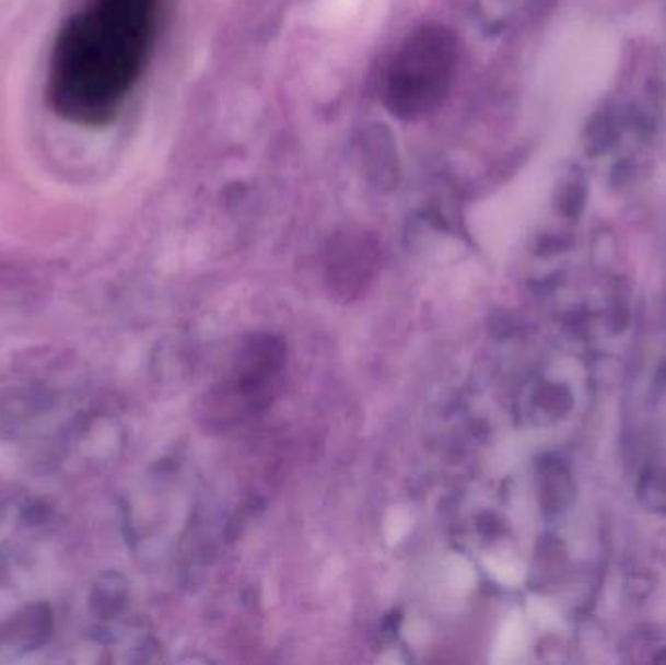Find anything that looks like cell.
I'll return each instance as SVG.
<instances>
[{"mask_svg": "<svg viewBox=\"0 0 666 665\" xmlns=\"http://www.w3.org/2000/svg\"><path fill=\"white\" fill-rule=\"evenodd\" d=\"M586 198H588V191H586L585 180L565 182L560 189H558V209L561 211V215L568 217V219H579V217L585 213Z\"/></svg>", "mask_w": 666, "mask_h": 665, "instance_id": "cell-6", "label": "cell"}, {"mask_svg": "<svg viewBox=\"0 0 666 665\" xmlns=\"http://www.w3.org/2000/svg\"><path fill=\"white\" fill-rule=\"evenodd\" d=\"M641 504L651 512L666 513V470L651 468L641 477L638 486Z\"/></svg>", "mask_w": 666, "mask_h": 665, "instance_id": "cell-5", "label": "cell"}, {"mask_svg": "<svg viewBox=\"0 0 666 665\" xmlns=\"http://www.w3.org/2000/svg\"><path fill=\"white\" fill-rule=\"evenodd\" d=\"M585 137L586 153L593 154V156L608 153L616 143V137H618L612 114L606 112V109H600L598 114H595L586 126Z\"/></svg>", "mask_w": 666, "mask_h": 665, "instance_id": "cell-4", "label": "cell"}, {"mask_svg": "<svg viewBox=\"0 0 666 665\" xmlns=\"http://www.w3.org/2000/svg\"><path fill=\"white\" fill-rule=\"evenodd\" d=\"M460 46L453 30L425 24L409 34L392 55L384 102L394 117L418 121L435 114L453 89Z\"/></svg>", "mask_w": 666, "mask_h": 665, "instance_id": "cell-2", "label": "cell"}, {"mask_svg": "<svg viewBox=\"0 0 666 665\" xmlns=\"http://www.w3.org/2000/svg\"><path fill=\"white\" fill-rule=\"evenodd\" d=\"M573 495H575V485L568 470L563 467L548 468L542 486L544 505L548 510L560 512L565 505L571 504Z\"/></svg>", "mask_w": 666, "mask_h": 665, "instance_id": "cell-3", "label": "cell"}, {"mask_svg": "<svg viewBox=\"0 0 666 665\" xmlns=\"http://www.w3.org/2000/svg\"><path fill=\"white\" fill-rule=\"evenodd\" d=\"M168 0H81L55 36L45 98L82 129L116 121L151 63Z\"/></svg>", "mask_w": 666, "mask_h": 665, "instance_id": "cell-1", "label": "cell"}, {"mask_svg": "<svg viewBox=\"0 0 666 665\" xmlns=\"http://www.w3.org/2000/svg\"><path fill=\"white\" fill-rule=\"evenodd\" d=\"M538 405L542 406L546 412L553 413V416H561V413L568 412L571 405H573V398L569 388L558 383H548L546 387L540 388V393L536 396Z\"/></svg>", "mask_w": 666, "mask_h": 665, "instance_id": "cell-7", "label": "cell"}]
</instances>
